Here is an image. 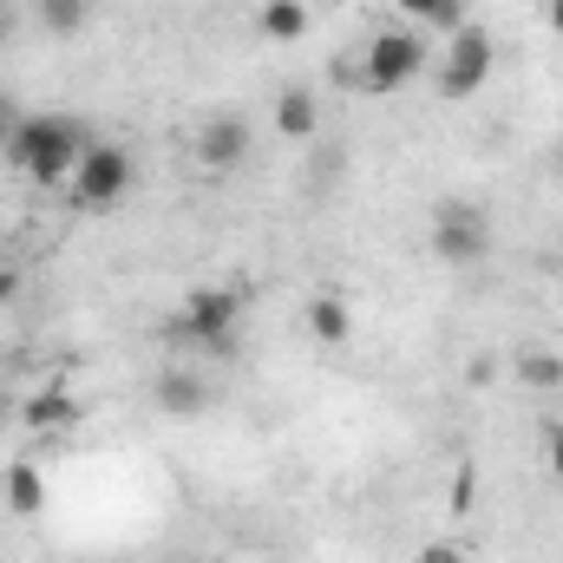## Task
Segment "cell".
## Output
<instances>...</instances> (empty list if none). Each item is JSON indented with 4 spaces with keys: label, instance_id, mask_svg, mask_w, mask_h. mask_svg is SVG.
<instances>
[{
    "label": "cell",
    "instance_id": "obj_1",
    "mask_svg": "<svg viewBox=\"0 0 563 563\" xmlns=\"http://www.w3.org/2000/svg\"><path fill=\"white\" fill-rule=\"evenodd\" d=\"M86 144H92V132H86L79 119H66V112H33V119L13 125L7 164H13L20 177H33V184H66L73 164L86 157Z\"/></svg>",
    "mask_w": 563,
    "mask_h": 563
},
{
    "label": "cell",
    "instance_id": "obj_2",
    "mask_svg": "<svg viewBox=\"0 0 563 563\" xmlns=\"http://www.w3.org/2000/svg\"><path fill=\"white\" fill-rule=\"evenodd\" d=\"M236 328H243V288L230 282H203L184 295V308L164 321L170 347H203V354H236Z\"/></svg>",
    "mask_w": 563,
    "mask_h": 563
},
{
    "label": "cell",
    "instance_id": "obj_3",
    "mask_svg": "<svg viewBox=\"0 0 563 563\" xmlns=\"http://www.w3.org/2000/svg\"><path fill=\"white\" fill-rule=\"evenodd\" d=\"M492 243H498V230H492V210L485 203H472V197L432 203V256L445 269H478L492 256Z\"/></svg>",
    "mask_w": 563,
    "mask_h": 563
},
{
    "label": "cell",
    "instance_id": "obj_4",
    "mask_svg": "<svg viewBox=\"0 0 563 563\" xmlns=\"http://www.w3.org/2000/svg\"><path fill=\"white\" fill-rule=\"evenodd\" d=\"M492 66H498V40L492 26L465 20L459 33H445V53H439V99L445 106H465L492 86Z\"/></svg>",
    "mask_w": 563,
    "mask_h": 563
},
{
    "label": "cell",
    "instance_id": "obj_5",
    "mask_svg": "<svg viewBox=\"0 0 563 563\" xmlns=\"http://www.w3.org/2000/svg\"><path fill=\"white\" fill-rule=\"evenodd\" d=\"M66 184H73V203H79V210H119V203L132 197V184H139V164H132L125 144L92 139Z\"/></svg>",
    "mask_w": 563,
    "mask_h": 563
},
{
    "label": "cell",
    "instance_id": "obj_6",
    "mask_svg": "<svg viewBox=\"0 0 563 563\" xmlns=\"http://www.w3.org/2000/svg\"><path fill=\"white\" fill-rule=\"evenodd\" d=\"M420 73H426V40L413 26H387V33H374L367 53H361V86H367V92H407Z\"/></svg>",
    "mask_w": 563,
    "mask_h": 563
},
{
    "label": "cell",
    "instance_id": "obj_7",
    "mask_svg": "<svg viewBox=\"0 0 563 563\" xmlns=\"http://www.w3.org/2000/svg\"><path fill=\"white\" fill-rule=\"evenodd\" d=\"M250 151H256V125H250L243 112H210V119L197 125V164H203V170H217V177L243 170V164H250Z\"/></svg>",
    "mask_w": 563,
    "mask_h": 563
},
{
    "label": "cell",
    "instance_id": "obj_8",
    "mask_svg": "<svg viewBox=\"0 0 563 563\" xmlns=\"http://www.w3.org/2000/svg\"><path fill=\"white\" fill-rule=\"evenodd\" d=\"M151 400H157V413H170V420H197V413L210 407V387H203V374H190V367H170V374H157Z\"/></svg>",
    "mask_w": 563,
    "mask_h": 563
},
{
    "label": "cell",
    "instance_id": "obj_9",
    "mask_svg": "<svg viewBox=\"0 0 563 563\" xmlns=\"http://www.w3.org/2000/svg\"><path fill=\"white\" fill-rule=\"evenodd\" d=\"M20 426H26V432H73V426H79L73 387H40V394H26V400H20Z\"/></svg>",
    "mask_w": 563,
    "mask_h": 563
},
{
    "label": "cell",
    "instance_id": "obj_10",
    "mask_svg": "<svg viewBox=\"0 0 563 563\" xmlns=\"http://www.w3.org/2000/svg\"><path fill=\"white\" fill-rule=\"evenodd\" d=\"M276 132L282 139H295V144H308L314 139V125H321V99L308 92V86H288V92H276Z\"/></svg>",
    "mask_w": 563,
    "mask_h": 563
},
{
    "label": "cell",
    "instance_id": "obj_11",
    "mask_svg": "<svg viewBox=\"0 0 563 563\" xmlns=\"http://www.w3.org/2000/svg\"><path fill=\"white\" fill-rule=\"evenodd\" d=\"M308 334H314L321 347H347V341H354V308H347L341 295H314V301H308Z\"/></svg>",
    "mask_w": 563,
    "mask_h": 563
},
{
    "label": "cell",
    "instance_id": "obj_12",
    "mask_svg": "<svg viewBox=\"0 0 563 563\" xmlns=\"http://www.w3.org/2000/svg\"><path fill=\"white\" fill-rule=\"evenodd\" d=\"M0 485H7V511H20V518H40L46 511V472L33 459H13Z\"/></svg>",
    "mask_w": 563,
    "mask_h": 563
},
{
    "label": "cell",
    "instance_id": "obj_13",
    "mask_svg": "<svg viewBox=\"0 0 563 563\" xmlns=\"http://www.w3.org/2000/svg\"><path fill=\"white\" fill-rule=\"evenodd\" d=\"M308 26H314L308 0H263V13H256V33L263 40H282V46H295Z\"/></svg>",
    "mask_w": 563,
    "mask_h": 563
},
{
    "label": "cell",
    "instance_id": "obj_14",
    "mask_svg": "<svg viewBox=\"0 0 563 563\" xmlns=\"http://www.w3.org/2000/svg\"><path fill=\"white\" fill-rule=\"evenodd\" d=\"M33 20H40V33L73 40V33L92 20V0H33Z\"/></svg>",
    "mask_w": 563,
    "mask_h": 563
},
{
    "label": "cell",
    "instance_id": "obj_15",
    "mask_svg": "<svg viewBox=\"0 0 563 563\" xmlns=\"http://www.w3.org/2000/svg\"><path fill=\"white\" fill-rule=\"evenodd\" d=\"M407 20H426V26H439V33H459L465 26V7L459 0H394Z\"/></svg>",
    "mask_w": 563,
    "mask_h": 563
},
{
    "label": "cell",
    "instance_id": "obj_16",
    "mask_svg": "<svg viewBox=\"0 0 563 563\" xmlns=\"http://www.w3.org/2000/svg\"><path fill=\"white\" fill-rule=\"evenodd\" d=\"M518 380H525V387H544V394L563 387V354H538V347L518 354Z\"/></svg>",
    "mask_w": 563,
    "mask_h": 563
},
{
    "label": "cell",
    "instance_id": "obj_17",
    "mask_svg": "<svg viewBox=\"0 0 563 563\" xmlns=\"http://www.w3.org/2000/svg\"><path fill=\"white\" fill-rule=\"evenodd\" d=\"M413 563H472V558H465L459 544H445V538H439V544H420V558H413Z\"/></svg>",
    "mask_w": 563,
    "mask_h": 563
},
{
    "label": "cell",
    "instance_id": "obj_18",
    "mask_svg": "<svg viewBox=\"0 0 563 563\" xmlns=\"http://www.w3.org/2000/svg\"><path fill=\"white\" fill-rule=\"evenodd\" d=\"M492 374H498V361H485V354H478V361H465V380H472V387H485Z\"/></svg>",
    "mask_w": 563,
    "mask_h": 563
},
{
    "label": "cell",
    "instance_id": "obj_19",
    "mask_svg": "<svg viewBox=\"0 0 563 563\" xmlns=\"http://www.w3.org/2000/svg\"><path fill=\"white\" fill-rule=\"evenodd\" d=\"M13 125H20V112H13V99L0 92V151H7V139H13Z\"/></svg>",
    "mask_w": 563,
    "mask_h": 563
},
{
    "label": "cell",
    "instance_id": "obj_20",
    "mask_svg": "<svg viewBox=\"0 0 563 563\" xmlns=\"http://www.w3.org/2000/svg\"><path fill=\"white\" fill-rule=\"evenodd\" d=\"M13 295H20V269H7V263H0V308H7Z\"/></svg>",
    "mask_w": 563,
    "mask_h": 563
},
{
    "label": "cell",
    "instance_id": "obj_21",
    "mask_svg": "<svg viewBox=\"0 0 563 563\" xmlns=\"http://www.w3.org/2000/svg\"><path fill=\"white\" fill-rule=\"evenodd\" d=\"M551 478L563 485V432H551Z\"/></svg>",
    "mask_w": 563,
    "mask_h": 563
},
{
    "label": "cell",
    "instance_id": "obj_22",
    "mask_svg": "<svg viewBox=\"0 0 563 563\" xmlns=\"http://www.w3.org/2000/svg\"><path fill=\"white\" fill-rule=\"evenodd\" d=\"M7 420H20V407H13V400H7V387H0V426Z\"/></svg>",
    "mask_w": 563,
    "mask_h": 563
},
{
    "label": "cell",
    "instance_id": "obj_23",
    "mask_svg": "<svg viewBox=\"0 0 563 563\" xmlns=\"http://www.w3.org/2000/svg\"><path fill=\"white\" fill-rule=\"evenodd\" d=\"M551 26L563 33V0H551Z\"/></svg>",
    "mask_w": 563,
    "mask_h": 563
},
{
    "label": "cell",
    "instance_id": "obj_24",
    "mask_svg": "<svg viewBox=\"0 0 563 563\" xmlns=\"http://www.w3.org/2000/svg\"><path fill=\"white\" fill-rule=\"evenodd\" d=\"M0 40H7V20H0Z\"/></svg>",
    "mask_w": 563,
    "mask_h": 563
},
{
    "label": "cell",
    "instance_id": "obj_25",
    "mask_svg": "<svg viewBox=\"0 0 563 563\" xmlns=\"http://www.w3.org/2000/svg\"><path fill=\"white\" fill-rule=\"evenodd\" d=\"M459 7H465V13H472V0H459Z\"/></svg>",
    "mask_w": 563,
    "mask_h": 563
},
{
    "label": "cell",
    "instance_id": "obj_26",
    "mask_svg": "<svg viewBox=\"0 0 563 563\" xmlns=\"http://www.w3.org/2000/svg\"><path fill=\"white\" fill-rule=\"evenodd\" d=\"M558 432H563V426H558Z\"/></svg>",
    "mask_w": 563,
    "mask_h": 563
}]
</instances>
